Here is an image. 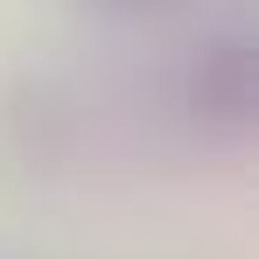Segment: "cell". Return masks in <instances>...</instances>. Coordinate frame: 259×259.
Listing matches in <instances>:
<instances>
[{"instance_id":"6da1fadb","label":"cell","mask_w":259,"mask_h":259,"mask_svg":"<svg viewBox=\"0 0 259 259\" xmlns=\"http://www.w3.org/2000/svg\"><path fill=\"white\" fill-rule=\"evenodd\" d=\"M189 112L217 133H238L252 119V49L245 42H210L189 63Z\"/></svg>"},{"instance_id":"7a4b0ae2","label":"cell","mask_w":259,"mask_h":259,"mask_svg":"<svg viewBox=\"0 0 259 259\" xmlns=\"http://www.w3.org/2000/svg\"><path fill=\"white\" fill-rule=\"evenodd\" d=\"M98 7H119V14H133V7H161V0H98Z\"/></svg>"}]
</instances>
